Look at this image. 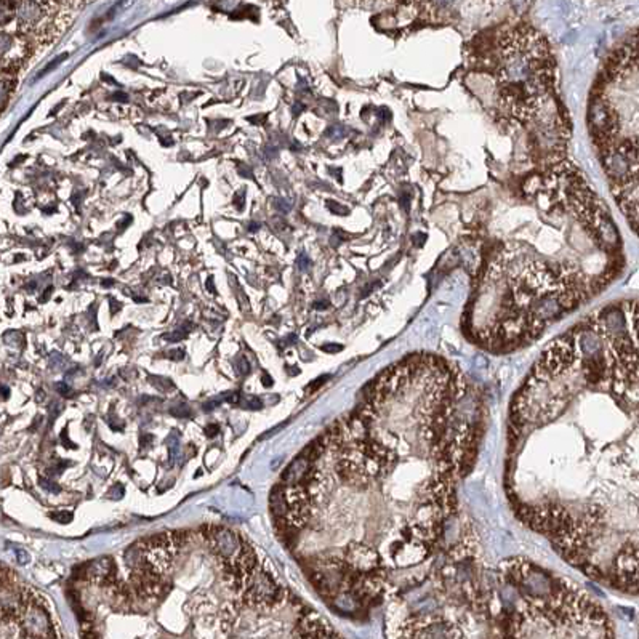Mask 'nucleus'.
I'll return each mask as SVG.
<instances>
[{
    "label": "nucleus",
    "instance_id": "nucleus-28",
    "mask_svg": "<svg viewBox=\"0 0 639 639\" xmlns=\"http://www.w3.org/2000/svg\"><path fill=\"white\" fill-rule=\"evenodd\" d=\"M112 99H122V102H123V99H127V95H123V93H116L114 97H112Z\"/></svg>",
    "mask_w": 639,
    "mask_h": 639
},
{
    "label": "nucleus",
    "instance_id": "nucleus-23",
    "mask_svg": "<svg viewBox=\"0 0 639 639\" xmlns=\"http://www.w3.org/2000/svg\"><path fill=\"white\" fill-rule=\"evenodd\" d=\"M60 439H61V442H63V446H64V447H69V449L75 447L73 442H69V441H68V428H64V430H63V433H61Z\"/></svg>",
    "mask_w": 639,
    "mask_h": 639
},
{
    "label": "nucleus",
    "instance_id": "nucleus-13",
    "mask_svg": "<svg viewBox=\"0 0 639 639\" xmlns=\"http://www.w3.org/2000/svg\"><path fill=\"white\" fill-rule=\"evenodd\" d=\"M66 58H68V53H63V55H61V56H58V58H55V60H53V61H51V63H50V64H49V66H47V68H45V69H44V71H40V73H39V75H37V77H39V79H40V77H44V75H45V74H49V73H50V71H53V69H55V68H56V66H58V64H60V63H61V61H64V60H66Z\"/></svg>",
    "mask_w": 639,
    "mask_h": 639
},
{
    "label": "nucleus",
    "instance_id": "nucleus-31",
    "mask_svg": "<svg viewBox=\"0 0 639 639\" xmlns=\"http://www.w3.org/2000/svg\"><path fill=\"white\" fill-rule=\"evenodd\" d=\"M258 228V224H250V231H257Z\"/></svg>",
    "mask_w": 639,
    "mask_h": 639
},
{
    "label": "nucleus",
    "instance_id": "nucleus-3",
    "mask_svg": "<svg viewBox=\"0 0 639 639\" xmlns=\"http://www.w3.org/2000/svg\"><path fill=\"white\" fill-rule=\"evenodd\" d=\"M465 556L454 548L423 601L398 609L389 639H615L600 602L566 578L523 558L482 578Z\"/></svg>",
    "mask_w": 639,
    "mask_h": 639
},
{
    "label": "nucleus",
    "instance_id": "nucleus-11",
    "mask_svg": "<svg viewBox=\"0 0 639 639\" xmlns=\"http://www.w3.org/2000/svg\"><path fill=\"white\" fill-rule=\"evenodd\" d=\"M170 413L174 417H176V418H186V417L191 415V409H189L186 404H178V406L171 407Z\"/></svg>",
    "mask_w": 639,
    "mask_h": 639
},
{
    "label": "nucleus",
    "instance_id": "nucleus-18",
    "mask_svg": "<svg viewBox=\"0 0 639 639\" xmlns=\"http://www.w3.org/2000/svg\"><path fill=\"white\" fill-rule=\"evenodd\" d=\"M329 209L332 210L334 213H336V215H348V213H350V210H348L346 207H341L340 204H336V202H329Z\"/></svg>",
    "mask_w": 639,
    "mask_h": 639
},
{
    "label": "nucleus",
    "instance_id": "nucleus-7",
    "mask_svg": "<svg viewBox=\"0 0 639 639\" xmlns=\"http://www.w3.org/2000/svg\"><path fill=\"white\" fill-rule=\"evenodd\" d=\"M202 537L205 542H209L212 552L217 554V558L221 561V564L234 563L242 549L244 543L241 538L234 534L233 530L226 528H212V525H204Z\"/></svg>",
    "mask_w": 639,
    "mask_h": 639
},
{
    "label": "nucleus",
    "instance_id": "nucleus-30",
    "mask_svg": "<svg viewBox=\"0 0 639 639\" xmlns=\"http://www.w3.org/2000/svg\"><path fill=\"white\" fill-rule=\"evenodd\" d=\"M212 281H213V279H212V277H210L209 282H207V288H209L212 293H215V287H213V286H212Z\"/></svg>",
    "mask_w": 639,
    "mask_h": 639
},
{
    "label": "nucleus",
    "instance_id": "nucleus-21",
    "mask_svg": "<svg viewBox=\"0 0 639 639\" xmlns=\"http://www.w3.org/2000/svg\"><path fill=\"white\" fill-rule=\"evenodd\" d=\"M109 497L112 500H119L123 497V487L121 486V484H117V486L114 489H111V492H109Z\"/></svg>",
    "mask_w": 639,
    "mask_h": 639
},
{
    "label": "nucleus",
    "instance_id": "nucleus-2",
    "mask_svg": "<svg viewBox=\"0 0 639 639\" xmlns=\"http://www.w3.org/2000/svg\"><path fill=\"white\" fill-rule=\"evenodd\" d=\"M638 303L543 350L513 396L505 487L518 519L585 576L638 591Z\"/></svg>",
    "mask_w": 639,
    "mask_h": 639
},
{
    "label": "nucleus",
    "instance_id": "nucleus-4",
    "mask_svg": "<svg viewBox=\"0 0 639 639\" xmlns=\"http://www.w3.org/2000/svg\"><path fill=\"white\" fill-rule=\"evenodd\" d=\"M274 606L262 607L255 619H247L248 604L238 600L228 601L217 611L210 607H193L188 614V625L185 630L188 639H343L317 612L312 611L303 602L298 601L290 609L286 617L274 612L284 602ZM82 639H141L138 636H111L98 631L85 620H79ZM164 635L154 639H180L174 631L162 626Z\"/></svg>",
    "mask_w": 639,
    "mask_h": 639
},
{
    "label": "nucleus",
    "instance_id": "nucleus-1",
    "mask_svg": "<svg viewBox=\"0 0 639 639\" xmlns=\"http://www.w3.org/2000/svg\"><path fill=\"white\" fill-rule=\"evenodd\" d=\"M479 398L457 365L412 354L308 444L269 497L287 542L327 514L334 545L303 564L327 604L359 615L423 582L475 460Z\"/></svg>",
    "mask_w": 639,
    "mask_h": 639
},
{
    "label": "nucleus",
    "instance_id": "nucleus-10",
    "mask_svg": "<svg viewBox=\"0 0 639 639\" xmlns=\"http://www.w3.org/2000/svg\"><path fill=\"white\" fill-rule=\"evenodd\" d=\"M147 380H150L157 389H161V391H170V389H174V384H171V382L167 380V378H162V377H150V378H147Z\"/></svg>",
    "mask_w": 639,
    "mask_h": 639
},
{
    "label": "nucleus",
    "instance_id": "nucleus-14",
    "mask_svg": "<svg viewBox=\"0 0 639 639\" xmlns=\"http://www.w3.org/2000/svg\"><path fill=\"white\" fill-rule=\"evenodd\" d=\"M40 486H42V487L47 489V490H50V492H53V494H58V492H60V486H58V484L53 482L51 479H45V477H42V479H40Z\"/></svg>",
    "mask_w": 639,
    "mask_h": 639
},
{
    "label": "nucleus",
    "instance_id": "nucleus-29",
    "mask_svg": "<svg viewBox=\"0 0 639 639\" xmlns=\"http://www.w3.org/2000/svg\"><path fill=\"white\" fill-rule=\"evenodd\" d=\"M51 290H53L51 287H50L49 290H45V292H44L45 295H44V297H42V298H40V301H45V300H49V298H50V293H51Z\"/></svg>",
    "mask_w": 639,
    "mask_h": 639
},
{
    "label": "nucleus",
    "instance_id": "nucleus-22",
    "mask_svg": "<svg viewBox=\"0 0 639 639\" xmlns=\"http://www.w3.org/2000/svg\"><path fill=\"white\" fill-rule=\"evenodd\" d=\"M56 389H58V393L63 396V398H69V396L73 394V391H71V388L68 387V384H64V383H58Z\"/></svg>",
    "mask_w": 639,
    "mask_h": 639
},
{
    "label": "nucleus",
    "instance_id": "nucleus-5",
    "mask_svg": "<svg viewBox=\"0 0 639 639\" xmlns=\"http://www.w3.org/2000/svg\"><path fill=\"white\" fill-rule=\"evenodd\" d=\"M495 102L503 117L528 123L554 85V60L542 34L529 26L503 31L492 50Z\"/></svg>",
    "mask_w": 639,
    "mask_h": 639
},
{
    "label": "nucleus",
    "instance_id": "nucleus-27",
    "mask_svg": "<svg viewBox=\"0 0 639 639\" xmlns=\"http://www.w3.org/2000/svg\"><path fill=\"white\" fill-rule=\"evenodd\" d=\"M262 382L266 388H269V387H273V380H271V377L268 374H264L263 378H262Z\"/></svg>",
    "mask_w": 639,
    "mask_h": 639
},
{
    "label": "nucleus",
    "instance_id": "nucleus-20",
    "mask_svg": "<svg viewBox=\"0 0 639 639\" xmlns=\"http://www.w3.org/2000/svg\"><path fill=\"white\" fill-rule=\"evenodd\" d=\"M248 370H250V364H248V360L244 359V358H241V359H239V363H238V372H239V375H247V374H248Z\"/></svg>",
    "mask_w": 639,
    "mask_h": 639
},
{
    "label": "nucleus",
    "instance_id": "nucleus-19",
    "mask_svg": "<svg viewBox=\"0 0 639 639\" xmlns=\"http://www.w3.org/2000/svg\"><path fill=\"white\" fill-rule=\"evenodd\" d=\"M204 433H205L207 437H215L218 433H220V426L215 425V423L207 425L205 430H204Z\"/></svg>",
    "mask_w": 639,
    "mask_h": 639
},
{
    "label": "nucleus",
    "instance_id": "nucleus-16",
    "mask_svg": "<svg viewBox=\"0 0 639 639\" xmlns=\"http://www.w3.org/2000/svg\"><path fill=\"white\" fill-rule=\"evenodd\" d=\"M186 335H188V330L185 329V330H176V332H174V334L165 335L164 339H165V340H169V341H180V340L185 339Z\"/></svg>",
    "mask_w": 639,
    "mask_h": 639
},
{
    "label": "nucleus",
    "instance_id": "nucleus-17",
    "mask_svg": "<svg viewBox=\"0 0 639 639\" xmlns=\"http://www.w3.org/2000/svg\"><path fill=\"white\" fill-rule=\"evenodd\" d=\"M15 556H16V561H18V563H20L21 566H25V564L29 563V554L25 552V549L16 548V549H15Z\"/></svg>",
    "mask_w": 639,
    "mask_h": 639
},
{
    "label": "nucleus",
    "instance_id": "nucleus-24",
    "mask_svg": "<svg viewBox=\"0 0 639 639\" xmlns=\"http://www.w3.org/2000/svg\"><path fill=\"white\" fill-rule=\"evenodd\" d=\"M170 359H174V360H181L183 358H185V351L183 350H176V351H171L170 354Z\"/></svg>",
    "mask_w": 639,
    "mask_h": 639
},
{
    "label": "nucleus",
    "instance_id": "nucleus-6",
    "mask_svg": "<svg viewBox=\"0 0 639 639\" xmlns=\"http://www.w3.org/2000/svg\"><path fill=\"white\" fill-rule=\"evenodd\" d=\"M0 639H60L44 602L25 590L20 606H0Z\"/></svg>",
    "mask_w": 639,
    "mask_h": 639
},
{
    "label": "nucleus",
    "instance_id": "nucleus-26",
    "mask_svg": "<svg viewBox=\"0 0 639 639\" xmlns=\"http://www.w3.org/2000/svg\"><path fill=\"white\" fill-rule=\"evenodd\" d=\"M140 444H141V449H145V444H147V446H151V444H152V436H143V437H141Z\"/></svg>",
    "mask_w": 639,
    "mask_h": 639
},
{
    "label": "nucleus",
    "instance_id": "nucleus-25",
    "mask_svg": "<svg viewBox=\"0 0 639 639\" xmlns=\"http://www.w3.org/2000/svg\"><path fill=\"white\" fill-rule=\"evenodd\" d=\"M217 406H218V401H213V399H212V401H209V402H205V404L202 406V409H204L205 412H210V410L215 409Z\"/></svg>",
    "mask_w": 639,
    "mask_h": 639
},
{
    "label": "nucleus",
    "instance_id": "nucleus-9",
    "mask_svg": "<svg viewBox=\"0 0 639 639\" xmlns=\"http://www.w3.org/2000/svg\"><path fill=\"white\" fill-rule=\"evenodd\" d=\"M238 404H241V407H244V409H252V410H260L263 407L262 401L255 398V396H247V398H242V399H239Z\"/></svg>",
    "mask_w": 639,
    "mask_h": 639
},
{
    "label": "nucleus",
    "instance_id": "nucleus-8",
    "mask_svg": "<svg viewBox=\"0 0 639 639\" xmlns=\"http://www.w3.org/2000/svg\"><path fill=\"white\" fill-rule=\"evenodd\" d=\"M74 576L103 588L117 582V567L114 559L109 558V556H102V558H97L90 563L77 567Z\"/></svg>",
    "mask_w": 639,
    "mask_h": 639
},
{
    "label": "nucleus",
    "instance_id": "nucleus-12",
    "mask_svg": "<svg viewBox=\"0 0 639 639\" xmlns=\"http://www.w3.org/2000/svg\"><path fill=\"white\" fill-rule=\"evenodd\" d=\"M51 519H55L56 523L60 524H69L73 521V513L69 511H60V513H51L50 514Z\"/></svg>",
    "mask_w": 639,
    "mask_h": 639
},
{
    "label": "nucleus",
    "instance_id": "nucleus-15",
    "mask_svg": "<svg viewBox=\"0 0 639 639\" xmlns=\"http://www.w3.org/2000/svg\"><path fill=\"white\" fill-rule=\"evenodd\" d=\"M8 92H10V85L5 82V79L4 80L0 79V106L5 104V99H7V97H8Z\"/></svg>",
    "mask_w": 639,
    "mask_h": 639
}]
</instances>
